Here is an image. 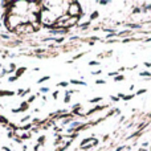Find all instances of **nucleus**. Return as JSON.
Instances as JSON below:
<instances>
[{"label":"nucleus","mask_w":151,"mask_h":151,"mask_svg":"<svg viewBox=\"0 0 151 151\" xmlns=\"http://www.w3.org/2000/svg\"><path fill=\"white\" fill-rule=\"evenodd\" d=\"M123 80V76H117L115 77V81H122Z\"/></svg>","instance_id":"39448f33"},{"label":"nucleus","mask_w":151,"mask_h":151,"mask_svg":"<svg viewBox=\"0 0 151 151\" xmlns=\"http://www.w3.org/2000/svg\"><path fill=\"white\" fill-rule=\"evenodd\" d=\"M80 13H81L80 4H78V3H70L69 8H68V15L70 16V17H78Z\"/></svg>","instance_id":"f257e3e1"},{"label":"nucleus","mask_w":151,"mask_h":151,"mask_svg":"<svg viewBox=\"0 0 151 151\" xmlns=\"http://www.w3.org/2000/svg\"><path fill=\"white\" fill-rule=\"evenodd\" d=\"M101 99H102V98H101V97H97V98L91 99V101H90V102H91V104H97V102H98V101H101Z\"/></svg>","instance_id":"20e7f679"},{"label":"nucleus","mask_w":151,"mask_h":151,"mask_svg":"<svg viewBox=\"0 0 151 151\" xmlns=\"http://www.w3.org/2000/svg\"><path fill=\"white\" fill-rule=\"evenodd\" d=\"M141 76H150V73H147V72H145V73H141Z\"/></svg>","instance_id":"9d476101"},{"label":"nucleus","mask_w":151,"mask_h":151,"mask_svg":"<svg viewBox=\"0 0 151 151\" xmlns=\"http://www.w3.org/2000/svg\"><path fill=\"white\" fill-rule=\"evenodd\" d=\"M48 78H49V77H44V78H41V80H40V81H39V82H44V81H47V80H48Z\"/></svg>","instance_id":"0eeeda50"},{"label":"nucleus","mask_w":151,"mask_h":151,"mask_svg":"<svg viewBox=\"0 0 151 151\" xmlns=\"http://www.w3.org/2000/svg\"><path fill=\"white\" fill-rule=\"evenodd\" d=\"M94 145H97V139H94V138L85 139V141L81 143V149H88V147H91V146H94Z\"/></svg>","instance_id":"7ed1b4c3"},{"label":"nucleus","mask_w":151,"mask_h":151,"mask_svg":"<svg viewBox=\"0 0 151 151\" xmlns=\"http://www.w3.org/2000/svg\"><path fill=\"white\" fill-rule=\"evenodd\" d=\"M145 91H146V89H141V90L138 91V94H142V93H145Z\"/></svg>","instance_id":"6e6552de"},{"label":"nucleus","mask_w":151,"mask_h":151,"mask_svg":"<svg viewBox=\"0 0 151 151\" xmlns=\"http://www.w3.org/2000/svg\"><path fill=\"white\" fill-rule=\"evenodd\" d=\"M25 70V68H21V69H19V72H17V76H20V74H23V72Z\"/></svg>","instance_id":"423d86ee"},{"label":"nucleus","mask_w":151,"mask_h":151,"mask_svg":"<svg viewBox=\"0 0 151 151\" xmlns=\"http://www.w3.org/2000/svg\"><path fill=\"white\" fill-rule=\"evenodd\" d=\"M78 19L80 17H70V16H69L68 20L63 23V28H70V27L76 25V24L78 23Z\"/></svg>","instance_id":"f03ea898"},{"label":"nucleus","mask_w":151,"mask_h":151,"mask_svg":"<svg viewBox=\"0 0 151 151\" xmlns=\"http://www.w3.org/2000/svg\"><path fill=\"white\" fill-rule=\"evenodd\" d=\"M97 83H105V81L104 80H99V81H97Z\"/></svg>","instance_id":"1a4fd4ad"}]
</instances>
